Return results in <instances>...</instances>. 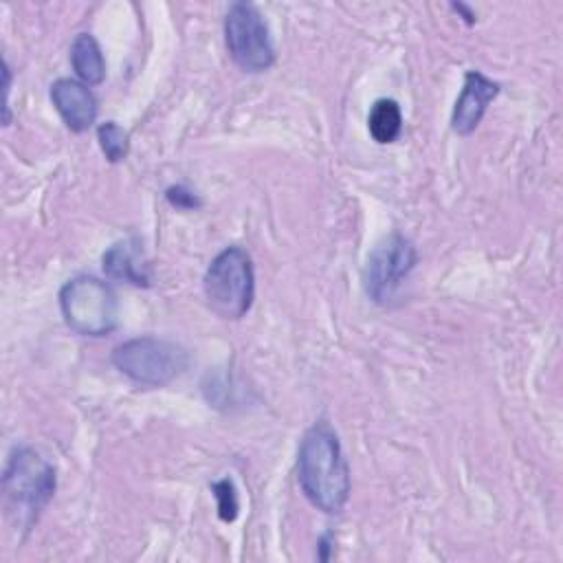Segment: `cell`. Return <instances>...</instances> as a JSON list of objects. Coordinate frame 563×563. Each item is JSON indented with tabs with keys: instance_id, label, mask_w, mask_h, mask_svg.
I'll use <instances>...</instances> for the list:
<instances>
[{
	"instance_id": "obj_9",
	"label": "cell",
	"mask_w": 563,
	"mask_h": 563,
	"mask_svg": "<svg viewBox=\"0 0 563 563\" xmlns=\"http://www.w3.org/2000/svg\"><path fill=\"white\" fill-rule=\"evenodd\" d=\"M51 101L73 132H86L97 119V99L90 88L77 79H57L51 86Z\"/></svg>"
},
{
	"instance_id": "obj_6",
	"label": "cell",
	"mask_w": 563,
	"mask_h": 563,
	"mask_svg": "<svg viewBox=\"0 0 563 563\" xmlns=\"http://www.w3.org/2000/svg\"><path fill=\"white\" fill-rule=\"evenodd\" d=\"M224 42L231 59L244 73L273 66L275 48L262 13L251 2H233L224 15Z\"/></svg>"
},
{
	"instance_id": "obj_16",
	"label": "cell",
	"mask_w": 563,
	"mask_h": 563,
	"mask_svg": "<svg viewBox=\"0 0 563 563\" xmlns=\"http://www.w3.org/2000/svg\"><path fill=\"white\" fill-rule=\"evenodd\" d=\"M328 550H330V534H323L321 539H319V559L321 561H325V559H330V554H328Z\"/></svg>"
},
{
	"instance_id": "obj_14",
	"label": "cell",
	"mask_w": 563,
	"mask_h": 563,
	"mask_svg": "<svg viewBox=\"0 0 563 563\" xmlns=\"http://www.w3.org/2000/svg\"><path fill=\"white\" fill-rule=\"evenodd\" d=\"M211 490H213V497H216V506H218V515L222 521H233L238 517V493H235V486L229 477L224 479H218L211 484Z\"/></svg>"
},
{
	"instance_id": "obj_3",
	"label": "cell",
	"mask_w": 563,
	"mask_h": 563,
	"mask_svg": "<svg viewBox=\"0 0 563 563\" xmlns=\"http://www.w3.org/2000/svg\"><path fill=\"white\" fill-rule=\"evenodd\" d=\"M205 297L209 308L227 319H242L255 297V273L251 257L240 246H227L209 264L202 279Z\"/></svg>"
},
{
	"instance_id": "obj_15",
	"label": "cell",
	"mask_w": 563,
	"mask_h": 563,
	"mask_svg": "<svg viewBox=\"0 0 563 563\" xmlns=\"http://www.w3.org/2000/svg\"><path fill=\"white\" fill-rule=\"evenodd\" d=\"M165 198L172 207L183 209V211H194L198 207H202V200L198 198V194H194L191 189H187L185 185H172L165 191Z\"/></svg>"
},
{
	"instance_id": "obj_10",
	"label": "cell",
	"mask_w": 563,
	"mask_h": 563,
	"mask_svg": "<svg viewBox=\"0 0 563 563\" xmlns=\"http://www.w3.org/2000/svg\"><path fill=\"white\" fill-rule=\"evenodd\" d=\"M103 271L108 277L119 279V282H128L132 286H150V273H147V264L143 262L141 249L136 242L132 240H123L112 244L103 257Z\"/></svg>"
},
{
	"instance_id": "obj_13",
	"label": "cell",
	"mask_w": 563,
	"mask_h": 563,
	"mask_svg": "<svg viewBox=\"0 0 563 563\" xmlns=\"http://www.w3.org/2000/svg\"><path fill=\"white\" fill-rule=\"evenodd\" d=\"M97 141L110 163L125 161V156L130 152V134L121 125H117L114 121L101 123L97 130Z\"/></svg>"
},
{
	"instance_id": "obj_1",
	"label": "cell",
	"mask_w": 563,
	"mask_h": 563,
	"mask_svg": "<svg viewBox=\"0 0 563 563\" xmlns=\"http://www.w3.org/2000/svg\"><path fill=\"white\" fill-rule=\"evenodd\" d=\"M297 482L308 501L325 515H339L350 497V468L330 424H312L297 451Z\"/></svg>"
},
{
	"instance_id": "obj_2",
	"label": "cell",
	"mask_w": 563,
	"mask_h": 563,
	"mask_svg": "<svg viewBox=\"0 0 563 563\" xmlns=\"http://www.w3.org/2000/svg\"><path fill=\"white\" fill-rule=\"evenodd\" d=\"M2 490L18 526L29 530L55 493V468L37 451L18 446L7 462Z\"/></svg>"
},
{
	"instance_id": "obj_7",
	"label": "cell",
	"mask_w": 563,
	"mask_h": 563,
	"mask_svg": "<svg viewBox=\"0 0 563 563\" xmlns=\"http://www.w3.org/2000/svg\"><path fill=\"white\" fill-rule=\"evenodd\" d=\"M413 264H416V249L407 238L398 233L385 238L380 244H376V249L367 257L365 275H363L365 292L376 303L389 301L391 295L402 284V279L413 268Z\"/></svg>"
},
{
	"instance_id": "obj_5",
	"label": "cell",
	"mask_w": 563,
	"mask_h": 563,
	"mask_svg": "<svg viewBox=\"0 0 563 563\" xmlns=\"http://www.w3.org/2000/svg\"><path fill=\"white\" fill-rule=\"evenodd\" d=\"M112 363L121 374L139 385L163 387L187 369L189 356L172 341L136 336L112 350Z\"/></svg>"
},
{
	"instance_id": "obj_11",
	"label": "cell",
	"mask_w": 563,
	"mask_h": 563,
	"mask_svg": "<svg viewBox=\"0 0 563 563\" xmlns=\"http://www.w3.org/2000/svg\"><path fill=\"white\" fill-rule=\"evenodd\" d=\"M70 62L86 86H97L106 77V62L99 42L90 33H79L70 46Z\"/></svg>"
},
{
	"instance_id": "obj_12",
	"label": "cell",
	"mask_w": 563,
	"mask_h": 563,
	"mask_svg": "<svg viewBox=\"0 0 563 563\" xmlns=\"http://www.w3.org/2000/svg\"><path fill=\"white\" fill-rule=\"evenodd\" d=\"M367 130L376 143H391L402 130V112L394 99H378L367 117Z\"/></svg>"
},
{
	"instance_id": "obj_4",
	"label": "cell",
	"mask_w": 563,
	"mask_h": 563,
	"mask_svg": "<svg viewBox=\"0 0 563 563\" xmlns=\"http://www.w3.org/2000/svg\"><path fill=\"white\" fill-rule=\"evenodd\" d=\"M59 308L66 325L81 336H106L117 328V295L92 275L68 279L59 290Z\"/></svg>"
},
{
	"instance_id": "obj_8",
	"label": "cell",
	"mask_w": 563,
	"mask_h": 563,
	"mask_svg": "<svg viewBox=\"0 0 563 563\" xmlns=\"http://www.w3.org/2000/svg\"><path fill=\"white\" fill-rule=\"evenodd\" d=\"M497 95H499V84L497 81L488 79L479 70H468L466 77H464L462 92H460V97L455 101V108H453V114H451L453 132H457L462 136L471 134L479 125L488 103Z\"/></svg>"
}]
</instances>
